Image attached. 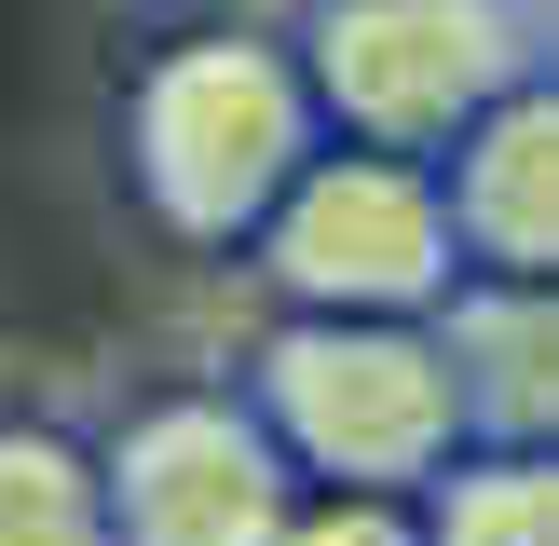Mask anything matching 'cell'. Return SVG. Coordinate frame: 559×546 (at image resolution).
Returning a JSON list of instances; mask_svg holds the SVG:
<instances>
[{"label": "cell", "mask_w": 559, "mask_h": 546, "mask_svg": "<svg viewBox=\"0 0 559 546\" xmlns=\"http://www.w3.org/2000/svg\"><path fill=\"white\" fill-rule=\"evenodd\" d=\"M314 151H328V123H314V96H300V69H287L273 27H191L123 96L136 218L178 233V246H246Z\"/></svg>", "instance_id": "obj_1"}, {"label": "cell", "mask_w": 559, "mask_h": 546, "mask_svg": "<svg viewBox=\"0 0 559 546\" xmlns=\"http://www.w3.org/2000/svg\"><path fill=\"white\" fill-rule=\"evenodd\" d=\"M246 424L273 437L300 491H355V506H409L464 451L437 328H355V314H273L246 355Z\"/></svg>", "instance_id": "obj_2"}, {"label": "cell", "mask_w": 559, "mask_h": 546, "mask_svg": "<svg viewBox=\"0 0 559 546\" xmlns=\"http://www.w3.org/2000/svg\"><path fill=\"white\" fill-rule=\"evenodd\" d=\"M287 69L342 151L437 164L491 96L546 82V41H533V0H300Z\"/></svg>", "instance_id": "obj_3"}, {"label": "cell", "mask_w": 559, "mask_h": 546, "mask_svg": "<svg viewBox=\"0 0 559 546\" xmlns=\"http://www.w3.org/2000/svg\"><path fill=\"white\" fill-rule=\"evenodd\" d=\"M246 260H260L273 314H355V328H437V300L464 287L437 178L396 151H342V136L273 191Z\"/></svg>", "instance_id": "obj_4"}, {"label": "cell", "mask_w": 559, "mask_h": 546, "mask_svg": "<svg viewBox=\"0 0 559 546\" xmlns=\"http://www.w3.org/2000/svg\"><path fill=\"white\" fill-rule=\"evenodd\" d=\"M96 506L109 546H273L300 478L246 424V396H151L123 437H96Z\"/></svg>", "instance_id": "obj_5"}, {"label": "cell", "mask_w": 559, "mask_h": 546, "mask_svg": "<svg viewBox=\"0 0 559 546\" xmlns=\"http://www.w3.org/2000/svg\"><path fill=\"white\" fill-rule=\"evenodd\" d=\"M424 178H437V218H451L464 287H546L559 273V96L546 82L491 96Z\"/></svg>", "instance_id": "obj_6"}, {"label": "cell", "mask_w": 559, "mask_h": 546, "mask_svg": "<svg viewBox=\"0 0 559 546\" xmlns=\"http://www.w3.org/2000/svg\"><path fill=\"white\" fill-rule=\"evenodd\" d=\"M437 369H451L464 451H546L559 437V300L546 287H451L437 300Z\"/></svg>", "instance_id": "obj_7"}, {"label": "cell", "mask_w": 559, "mask_h": 546, "mask_svg": "<svg viewBox=\"0 0 559 546\" xmlns=\"http://www.w3.org/2000/svg\"><path fill=\"white\" fill-rule=\"evenodd\" d=\"M409 546H559V464L546 451H451L409 491Z\"/></svg>", "instance_id": "obj_8"}, {"label": "cell", "mask_w": 559, "mask_h": 546, "mask_svg": "<svg viewBox=\"0 0 559 546\" xmlns=\"http://www.w3.org/2000/svg\"><path fill=\"white\" fill-rule=\"evenodd\" d=\"M0 546H109V506H96V437L0 410Z\"/></svg>", "instance_id": "obj_9"}, {"label": "cell", "mask_w": 559, "mask_h": 546, "mask_svg": "<svg viewBox=\"0 0 559 546\" xmlns=\"http://www.w3.org/2000/svg\"><path fill=\"white\" fill-rule=\"evenodd\" d=\"M273 546H409V506H355V491H300Z\"/></svg>", "instance_id": "obj_10"}]
</instances>
